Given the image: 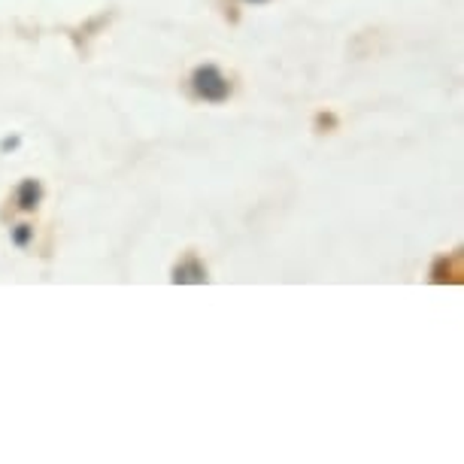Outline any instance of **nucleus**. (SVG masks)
Returning <instances> with one entry per match:
<instances>
[{
	"instance_id": "1",
	"label": "nucleus",
	"mask_w": 464,
	"mask_h": 464,
	"mask_svg": "<svg viewBox=\"0 0 464 464\" xmlns=\"http://www.w3.org/2000/svg\"><path fill=\"white\" fill-rule=\"evenodd\" d=\"M195 89L204 101H225L227 98V82L222 80L216 67H204L195 73Z\"/></svg>"
},
{
	"instance_id": "2",
	"label": "nucleus",
	"mask_w": 464,
	"mask_h": 464,
	"mask_svg": "<svg viewBox=\"0 0 464 464\" xmlns=\"http://www.w3.org/2000/svg\"><path fill=\"white\" fill-rule=\"evenodd\" d=\"M34 200H37V186H34V182H24L22 186V207L24 209L34 207Z\"/></svg>"
}]
</instances>
